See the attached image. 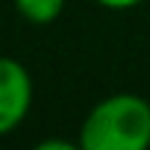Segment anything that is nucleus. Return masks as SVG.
<instances>
[{
	"mask_svg": "<svg viewBox=\"0 0 150 150\" xmlns=\"http://www.w3.org/2000/svg\"><path fill=\"white\" fill-rule=\"evenodd\" d=\"M83 150H145L150 147V103L131 92L103 97L83 117L78 134Z\"/></svg>",
	"mask_w": 150,
	"mask_h": 150,
	"instance_id": "1",
	"label": "nucleus"
},
{
	"mask_svg": "<svg viewBox=\"0 0 150 150\" xmlns=\"http://www.w3.org/2000/svg\"><path fill=\"white\" fill-rule=\"evenodd\" d=\"M33 103V81L25 64L0 56V136L20 128Z\"/></svg>",
	"mask_w": 150,
	"mask_h": 150,
	"instance_id": "2",
	"label": "nucleus"
},
{
	"mask_svg": "<svg viewBox=\"0 0 150 150\" xmlns=\"http://www.w3.org/2000/svg\"><path fill=\"white\" fill-rule=\"evenodd\" d=\"M67 0H14L17 11L33 25H50L61 17Z\"/></svg>",
	"mask_w": 150,
	"mask_h": 150,
	"instance_id": "3",
	"label": "nucleus"
},
{
	"mask_svg": "<svg viewBox=\"0 0 150 150\" xmlns=\"http://www.w3.org/2000/svg\"><path fill=\"white\" fill-rule=\"evenodd\" d=\"M95 3L103 6V8H111V11H128V8L142 6L145 0H95Z\"/></svg>",
	"mask_w": 150,
	"mask_h": 150,
	"instance_id": "4",
	"label": "nucleus"
},
{
	"mask_svg": "<svg viewBox=\"0 0 150 150\" xmlns=\"http://www.w3.org/2000/svg\"><path fill=\"white\" fill-rule=\"evenodd\" d=\"M36 147H42V150H47V147H59V150H72L70 142H39Z\"/></svg>",
	"mask_w": 150,
	"mask_h": 150,
	"instance_id": "5",
	"label": "nucleus"
}]
</instances>
